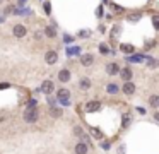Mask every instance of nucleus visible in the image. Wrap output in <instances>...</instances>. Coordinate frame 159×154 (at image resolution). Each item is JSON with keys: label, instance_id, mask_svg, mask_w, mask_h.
I'll use <instances>...</instances> for the list:
<instances>
[{"label": "nucleus", "instance_id": "nucleus-26", "mask_svg": "<svg viewBox=\"0 0 159 154\" xmlns=\"http://www.w3.org/2000/svg\"><path fill=\"white\" fill-rule=\"evenodd\" d=\"M103 149H110V144H108V142H103Z\"/></svg>", "mask_w": 159, "mask_h": 154}, {"label": "nucleus", "instance_id": "nucleus-5", "mask_svg": "<svg viewBox=\"0 0 159 154\" xmlns=\"http://www.w3.org/2000/svg\"><path fill=\"white\" fill-rule=\"evenodd\" d=\"M56 58H58V57H56V51H53V50H50L48 53L44 55V60H46V63H50V65H52V63H55Z\"/></svg>", "mask_w": 159, "mask_h": 154}, {"label": "nucleus", "instance_id": "nucleus-25", "mask_svg": "<svg viewBox=\"0 0 159 154\" xmlns=\"http://www.w3.org/2000/svg\"><path fill=\"white\" fill-rule=\"evenodd\" d=\"M75 134H77V135H82V128L81 127H75V130H74Z\"/></svg>", "mask_w": 159, "mask_h": 154}, {"label": "nucleus", "instance_id": "nucleus-17", "mask_svg": "<svg viewBox=\"0 0 159 154\" xmlns=\"http://www.w3.org/2000/svg\"><path fill=\"white\" fill-rule=\"evenodd\" d=\"M108 92H110V94H116V92H118V86H116V84H110V86H108Z\"/></svg>", "mask_w": 159, "mask_h": 154}, {"label": "nucleus", "instance_id": "nucleus-24", "mask_svg": "<svg viewBox=\"0 0 159 154\" xmlns=\"http://www.w3.org/2000/svg\"><path fill=\"white\" fill-rule=\"evenodd\" d=\"M152 24H154V28H156V29L159 28V21H157V17H154V19H152Z\"/></svg>", "mask_w": 159, "mask_h": 154}, {"label": "nucleus", "instance_id": "nucleus-21", "mask_svg": "<svg viewBox=\"0 0 159 154\" xmlns=\"http://www.w3.org/2000/svg\"><path fill=\"white\" fill-rule=\"evenodd\" d=\"M130 62H142V60H144V58H142V57H130Z\"/></svg>", "mask_w": 159, "mask_h": 154}, {"label": "nucleus", "instance_id": "nucleus-20", "mask_svg": "<svg viewBox=\"0 0 159 154\" xmlns=\"http://www.w3.org/2000/svg\"><path fill=\"white\" fill-rule=\"evenodd\" d=\"M99 51L103 55H106V53H110V48H108L106 45H99Z\"/></svg>", "mask_w": 159, "mask_h": 154}, {"label": "nucleus", "instance_id": "nucleus-7", "mask_svg": "<svg viewBox=\"0 0 159 154\" xmlns=\"http://www.w3.org/2000/svg\"><path fill=\"white\" fill-rule=\"evenodd\" d=\"M62 115H63L62 108H58V106H52V105H50V117H53V118H60Z\"/></svg>", "mask_w": 159, "mask_h": 154}, {"label": "nucleus", "instance_id": "nucleus-10", "mask_svg": "<svg viewBox=\"0 0 159 154\" xmlns=\"http://www.w3.org/2000/svg\"><path fill=\"white\" fill-rule=\"evenodd\" d=\"M99 106H101V105L98 101H91V103H87V105H86V110L91 113V111H98V110H99Z\"/></svg>", "mask_w": 159, "mask_h": 154}, {"label": "nucleus", "instance_id": "nucleus-9", "mask_svg": "<svg viewBox=\"0 0 159 154\" xmlns=\"http://www.w3.org/2000/svg\"><path fill=\"white\" fill-rule=\"evenodd\" d=\"M118 72H120V75H122V79H125V81H130V79H132V70H130L128 67L118 70Z\"/></svg>", "mask_w": 159, "mask_h": 154}, {"label": "nucleus", "instance_id": "nucleus-3", "mask_svg": "<svg viewBox=\"0 0 159 154\" xmlns=\"http://www.w3.org/2000/svg\"><path fill=\"white\" fill-rule=\"evenodd\" d=\"M12 33H14L15 38H24L26 36V28H24L22 24H15L14 29H12Z\"/></svg>", "mask_w": 159, "mask_h": 154}, {"label": "nucleus", "instance_id": "nucleus-6", "mask_svg": "<svg viewBox=\"0 0 159 154\" xmlns=\"http://www.w3.org/2000/svg\"><path fill=\"white\" fill-rule=\"evenodd\" d=\"M52 91H53V82H52V81H44L43 84H41V92H44V94H50Z\"/></svg>", "mask_w": 159, "mask_h": 154}, {"label": "nucleus", "instance_id": "nucleus-1", "mask_svg": "<svg viewBox=\"0 0 159 154\" xmlns=\"http://www.w3.org/2000/svg\"><path fill=\"white\" fill-rule=\"evenodd\" d=\"M24 120H26L27 123L36 122L38 120V110H36V108H27V110L24 111Z\"/></svg>", "mask_w": 159, "mask_h": 154}, {"label": "nucleus", "instance_id": "nucleus-23", "mask_svg": "<svg viewBox=\"0 0 159 154\" xmlns=\"http://www.w3.org/2000/svg\"><path fill=\"white\" fill-rule=\"evenodd\" d=\"M36 106H38V103L34 101V99H31V101H29V105H27V108H36Z\"/></svg>", "mask_w": 159, "mask_h": 154}, {"label": "nucleus", "instance_id": "nucleus-18", "mask_svg": "<svg viewBox=\"0 0 159 154\" xmlns=\"http://www.w3.org/2000/svg\"><path fill=\"white\" fill-rule=\"evenodd\" d=\"M81 88H82V89L91 88V81H89V79H82V81H81Z\"/></svg>", "mask_w": 159, "mask_h": 154}, {"label": "nucleus", "instance_id": "nucleus-19", "mask_svg": "<svg viewBox=\"0 0 159 154\" xmlns=\"http://www.w3.org/2000/svg\"><path fill=\"white\" fill-rule=\"evenodd\" d=\"M79 53H81V48L79 46H74V48L69 50V55H79Z\"/></svg>", "mask_w": 159, "mask_h": 154}, {"label": "nucleus", "instance_id": "nucleus-13", "mask_svg": "<svg viewBox=\"0 0 159 154\" xmlns=\"http://www.w3.org/2000/svg\"><path fill=\"white\" fill-rule=\"evenodd\" d=\"M75 152L77 154H87V146H86L84 142L77 144V146H75Z\"/></svg>", "mask_w": 159, "mask_h": 154}, {"label": "nucleus", "instance_id": "nucleus-2", "mask_svg": "<svg viewBox=\"0 0 159 154\" xmlns=\"http://www.w3.org/2000/svg\"><path fill=\"white\" fill-rule=\"evenodd\" d=\"M56 98H58V101L62 103V105H69L70 91H67V89H60V91H58V94H56Z\"/></svg>", "mask_w": 159, "mask_h": 154}, {"label": "nucleus", "instance_id": "nucleus-22", "mask_svg": "<svg viewBox=\"0 0 159 154\" xmlns=\"http://www.w3.org/2000/svg\"><path fill=\"white\" fill-rule=\"evenodd\" d=\"M44 12H46V14H50V12H52V5H50L48 2L44 4Z\"/></svg>", "mask_w": 159, "mask_h": 154}, {"label": "nucleus", "instance_id": "nucleus-8", "mask_svg": "<svg viewBox=\"0 0 159 154\" xmlns=\"http://www.w3.org/2000/svg\"><path fill=\"white\" fill-rule=\"evenodd\" d=\"M58 79H60L62 82H69V81H70V72H69L67 69L60 70V74H58Z\"/></svg>", "mask_w": 159, "mask_h": 154}, {"label": "nucleus", "instance_id": "nucleus-12", "mask_svg": "<svg viewBox=\"0 0 159 154\" xmlns=\"http://www.w3.org/2000/svg\"><path fill=\"white\" fill-rule=\"evenodd\" d=\"M106 72L110 74V75H115V74H118V65H116V63H108Z\"/></svg>", "mask_w": 159, "mask_h": 154}, {"label": "nucleus", "instance_id": "nucleus-14", "mask_svg": "<svg viewBox=\"0 0 159 154\" xmlns=\"http://www.w3.org/2000/svg\"><path fill=\"white\" fill-rule=\"evenodd\" d=\"M120 50H122L123 53H133V51H135V48H133L132 45H127V43H123V45H120Z\"/></svg>", "mask_w": 159, "mask_h": 154}, {"label": "nucleus", "instance_id": "nucleus-15", "mask_svg": "<svg viewBox=\"0 0 159 154\" xmlns=\"http://www.w3.org/2000/svg\"><path fill=\"white\" fill-rule=\"evenodd\" d=\"M149 105H151L152 108H157L159 106V96L157 94L151 96V98H149Z\"/></svg>", "mask_w": 159, "mask_h": 154}, {"label": "nucleus", "instance_id": "nucleus-16", "mask_svg": "<svg viewBox=\"0 0 159 154\" xmlns=\"http://www.w3.org/2000/svg\"><path fill=\"white\" fill-rule=\"evenodd\" d=\"M44 34H46V36L48 38H55V34H56V31H55V28H46V29H44Z\"/></svg>", "mask_w": 159, "mask_h": 154}, {"label": "nucleus", "instance_id": "nucleus-11", "mask_svg": "<svg viewBox=\"0 0 159 154\" xmlns=\"http://www.w3.org/2000/svg\"><path fill=\"white\" fill-rule=\"evenodd\" d=\"M133 91H135V86H133L130 81H127L125 86H123V92H125V94H132Z\"/></svg>", "mask_w": 159, "mask_h": 154}, {"label": "nucleus", "instance_id": "nucleus-28", "mask_svg": "<svg viewBox=\"0 0 159 154\" xmlns=\"http://www.w3.org/2000/svg\"><path fill=\"white\" fill-rule=\"evenodd\" d=\"M0 2H2V0H0Z\"/></svg>", "mask_w": 159, "mask_h": 154}, {"label": "nucleus", "instance_id": "nucleus-27", "mask_svg": "<svg viewBox=\"0 0 159 154\" xmlns=\"http://www.w3.org/2000/svg\"><path fill=\"white\" fill-rule=\"evenodd\" d=\"M26 2H27V0H19V5H24Z\"/></svg>", "mask_w": 159, "mask_h": 154}, {"label": "nucleus", "instance_id": "nucleus-4", "mask_svg": "<svg viewBox=\"0 0 159 154\" xmlns=\"http://www.w3.org/2000/svg\"><path fill=\"white\" fill-rule=\"evenodd\" d=\"M93 55L91 53H86V55L81 57V65L82 67H91V63H93Z\"/></svg>", "mask_w": 159, "mask_h": 154}]
</instances>
